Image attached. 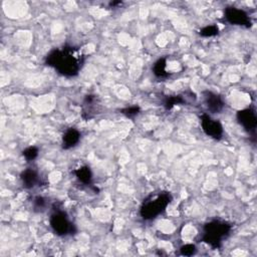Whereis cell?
<instances>
[{"instance_id":"1","label":"cell","mask_w":257,"mask_h":257,"mask_svg":"<svg viewBox=\"0 0 257 257\" xmlns=\"http://www.w3.org/2000/svg\"><path fill=\"white\" fill-rule=\"evenodd\" d=\"M84 59V55L77 48L63 46L61 50H55L48 55L45 63L62 75L74 76L78 74V72L82 69Z\"/></svg>"},{"instance_id":"2","label":"cell","mask_w":257,"mask_h":257,"mask_svg":"<svg viewBox=\"0 0 257 257\" xmlns=\"http://www.w3.org/2000/svg\"><path fill=\"white\" fill-rule=\"evenodd\" d=\"M172 201V196L169 192H160L158 194L150 195L146 200H144L140 214L145 220H152L163 213L168 205Z\"/></svg>"},{"instance_id":"3","label":"cell","mask_w":257,"mask_h":257,"mask_svg":"<svg viewBox=\"0 0 257 257\" xmlns=\"http://www.w3.org/2000/svg\"><path fill=\"white\" fill-rule=\"evenodd\" d=\"M203 230L204 234L202 240L204 242L210 245L212 248H219L222 244L223 239L229 235L231 231V225L224 221L213 220L207 223Z\"/></svg>"},{"instance_id":"4","label":"cell","mask_w":257,"mask_h":257,"mask_svg":"<svg viewBox=\"0 0 257 257\" xmlns=\"http://www.w3.org/2000/svg\"><path fill=\"white\" fill-rule=\"evenodd\" d=\"M51 226L55 234L59 236H64L74 232V225L70 222L67 213L61 210H57L52 215Z\"/></svg>"},{"instance_id":"5","label":"cell","mask_w":257,"mask_h":257,"mask_svg":"<svg viewBox=\"0 0 257 257\" xmlns=\"http://www.w3.org/2000/svg\"><path fill=\"white\" fill-rule=\"evenodd\" d=\"M224 15H225V18H226V20L229 23L234 24V25L250 27L252 24L248 14L242 9H238L236 7L230 6L225 9Z\"/></svg>"},{"instance_id":"6","label":"cell","mask_w":257,"mask_h":257,"mask_svg":"<svg viewBox=\"0 0 257 257\" xmlns=\"http://www.w3.org/2000/svg\"><path fill=\"white\" fill-rule=\"evenodd\" d=\"M201 126L204 133L215 140H220L223 135V127L219 121L213 120L209 115L201 116Z\"/></svg>"},{"instance_id":"7","label":"cell","mask_w":257,"mask_h":257,"mask_svg":"<svg viewBox=\"0 0 257 257\" xmlns=\"http://www.w3.org/2000/svg\"><path fill=\"white\" fill-rule=\"evenodd\" d=\"M237 120L239 124L242 126L249 134L255 136V131L257 127V118L254 109L249 108L239 110L237 112Z\"/></svg>"},{"instance_id":"8","label":"cell","mask_w":257,"mask_h":257,"mask_svg":"<svg viewBox=\"0 0 257 257\" xmlns=\"http://www.w3.org/2000/svg\"><path fill=\"white\" fill-rule=\"evenodd\" d=\"M205 105L209 111L213 114H218L224 108V102L219 94H216L212 92L206 91L203 92Z\"/></svg>"},{"instance_id":"9","label":"cell","mask_w":257,"mask_h":257,"mask_svg":"<svg viewBox=\"0 0 257 257\" xmlns=\"http://www.w3.org/2000/svg\"><path fill=\"white\" fill-rule=\"evenodd\" d=\"M20 179L22 181L23 186L27 189L35 188L39 183L38 173L35 169L31 168H28L21 173Z\"/></svg>"},{"instance_id":"10","label":"cell","mask_w":257,"mask_h":257,"mask_svg":"<svg viewBox=\"0 0 257 257\" xmlns=\"http://www.w3.org/2000/svg\"><path fill=\"white\" fill-rule=\"evenodd\" d=\"M80 140V133L73 128H69V130L63 134L62 137V148L69 150L73 148L78 144Z\"/></svg>"},{"instance_id":"11","label":"cell","mask_w":257,"mask_h":257,"mask_svg":"<svg viewBox=\"0 0 257 257\" xmlns=\"http://www.w3.org/2000/svg\"><path fill=\"white\" fill-rule=\"evenodd\" d=\"M75 176L77 177V179L84 183V184H91L92 179V174L91 169L88 166H83L74 171Z\"/></svg>"},{"instance_id":"12","label":"cell","mask_w":257,"mask_h":257,"mask_svg":"<svg viewBox=\"0 0 257 257\" xmlns=\"http://www.w3.org/2000/svg\"><path fill=\"white\" fill-rule=\"evenodd\" d=\"M166 58H160L156 61L153 67V73L154 74L159 78H164L169 75V73L166 71Z\"/></svg>"},{"instance_id":"13","label":"cell","mask_w":257,"mask_h":257,"mask_svg":"<svg viewBox=\"0 0 257 257\" xmlns=\"http://www.w3.org/2000/svg\"><path fill=\"white\" fill-rule=\"evenodd\" d=\"M184 103H185V100L183 99V96L174 95V96H169V98L166 99L164 103V107L166 110H171L176 105H182Z\"/></svg>"},{"instance_id":"14","label":"cell","mask_w":257,"mask_h":257,"mask_svg":"<svg viewBox=\"0 0 257 257\" xmlns=\"http://www.w3.org/2000/svg\"><path fill=\"white\" fill-rule=\"evenodd\" d=\"M219 34V28L216 25H208L200 30V35L204 37H215Z\"/></svg>"},{"instance_id":"15","label":"cell","mask_w":257,"mask_h":257,"mask_svg":"<svg viewBox=\"0 0 257 257\" xmlns=\"http://www.w3.org/2000/svg\"><path fill=\"white\" fill-rule=\"evenodd\" d=\"M38 153L39 151L37 147H28L22 152V155L27 161H34L37 158Z\"/></svg>"},{"instance_id":"16","label":"cell","mask_w":257,"mask_h":257,"mask_svg":"<svg viewBox=\"0 0 257 257\" xmlns=\"http://www.w3.org/2000/svg\"><path fill=\"white\" fill-rule=\"evenodd\" d=\"M140 111V108L138 106H133V107H128L126 109H123L121 112L123 115H125L128 118H134L137 116Z\"/></svg>"},{"instance_id":"17","label":"cell","mask_w":257,"mask_h":257,"mask_svg":"<svg viewBox=\"0 0 257 257\" xmlns=\"http://www.w3.org/2000/svg\"><path fill=\"white\" fill-rule=\"evenodd\" d=\"M34 207L36 211H43L46 208V200L43 197H37L34 201Z\"/></svg>"},{"instance_id":"18","label":"cell","mask_w":257,"mask_h":257,"mask_svg":"<svg viewBox=\"0 0 257 257\" xmlns=\"http://www.w3.org/2000/svg\"><path fill=\"white\" fill-rule=\"evenodd\" d=\"M180 251H181V254L184 256H192L196 253V247L193 244H186L181 247Z\"/></svg>"},{"instance_id":"19","label":"cell","mask_w":257,"mask_h":257,"mask_svg":"<svg viewBox=\"0 0 257 257\" xmlns=\"http://www.w3.org/2000/svg\"><path fill=\"white\" fill-rule=\"evenodd\" d=\"M119 4H122L121 1H118V2H110V5L111 6H116V5H119Z\"/></svg>"}]
</instances>
